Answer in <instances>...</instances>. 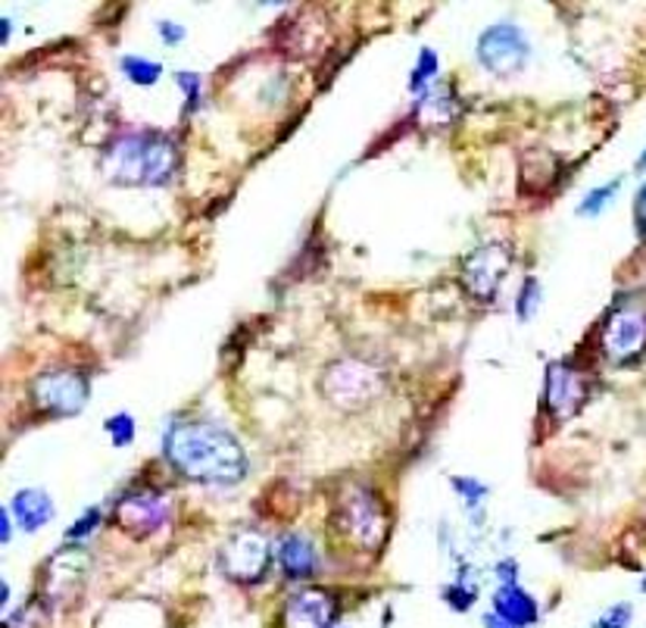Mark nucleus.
Instances as JSON below:
<instances>
[{
  "label": "nucleus",
  "instance_id": "c85d7f7f",
  "mask_svg": "<svg viewBox=\"0 0 646 628\" xmlns=\"http://www.w3.org/2000/svg\"><path fill=\"white\" fill-rule=\"evenodd\" d=\"M634 219H637V231L646 238V185L641 188L637 201H634Z\"/></svg>",
  "mask_w": 646,
  "mask_h": 628
},
{
  "label": "nucleus",
  "instance_id": "c756f323",
  "mask_svg": "<svg viewBox=\"0 0 646 628\" xmlns=\"http://www.w3.org/2000/svg\"><path fill=\"white\" fill-rule=\"evenodd\" d=\"M10 510H0V541L3 544H10V538H13V523H10Z\"/></svg>",
  "mask_w": 646,
  "mask_h": 628
},
{
  "label": "nucleus",
  "instance_id": "a878e982",
  "mask_svg": "<svg viewBox=\"0 0 646 628\" xmlns=\"http://www.w3.org/2000/svg\"><path fill=\"white\" fill-rule=\"evenodd\" d=\"M444 601H447L453 610H469V606L478 601V588H474V585H447V588H444Z\"/></svg>",
  "mask_w": 646,
  "mask_h": 628
},
{
  "label": "nucleus",
  "instance_id": "412c9836",
  "mask_svg": "<svg viewBox=\"0 0 646 628\" xmlns=\"http://www.w3.org/2000/svg\"><path fill=\"white\" fill-rule=\"evenodd\" d=\"M544 298V291H541V281L534 276H528L522 281V291H519V298H516V316L528 323L531 316H534V310H537V303Z\"/></svg>",
  "mask_w": 646,
  "mask_h": 628
},
{
  "label": "nucleus",
  "instance_id": "9d476101",
  "mask_svg": "<svg viewBox=\"0 0 646 628\" xmlns=\"http://www.w3.org/2000/svg\"><path fill=\"white\" fill-rule=\"evenodd\" d=\"M599 348L612 363H631L646 351V316L637 310H619L606 319Z\"/></svg>",
  "mask_w": 646,
  "mask_h": 628
},
{
  "label": "nucleus",
  "instance_id": "423d86ee",
  "mask_svg": "<svg viewBox=\"0 0 646 628\" xmlns=\"http://www.w3.org/2000/svg\"><path fill=\"white\" fill-rule=\"evenodd\" d=\"M88 376L78 369H48L31 381V403L38 413H48L56 419H66L81 413V406L88 403Z\"/></svg>",
  "mask_w": 646,
  "mask_h": 628
},
{
  "label": "nucleus",
  "instance_id": "6e6552de",
  "mask_svg": "<svg viewBox=\"0 0 646 628\" xmlns=\"http://www.w3.org/2000/svg\"><path fill=\"white\" fill-rule=\"evenodd\" d=\"M474 56L494 76H516L531 56V45H528L522 28L506 20V23H497V26L481 32V38L474 45Z\"/></svg>",
  "mask_w": 646,
  "mask_h": 628
},
{
  "label": "nucleus",
  "instance_id": "39448f33",
  "mask_svg": "<svg viewBox=\"0 0 646 628\" xmlns=\"http://www.w3.org/2000/svg\"><path fill=\"white\" fill-rule=\"evenodd\" d=\"M273 566V544L263 531L241 528L219 551V569L238 585H259Z\"/></svg>",
  "mask_w": 646,
  "mask_h": 628
},
{
  "label": "nucleus",
  "instance_id": "b1692460",
  "mask_svg": "<svg viewBox=\"0 0 646 628\" xmlns=\"http://www.w3.org/2000/svg\"><path fill=\"white\" fill-rule=\"evenodd\" d=\"M453 488H456V494H459L463 501L469 503V506H474V510H478V503L487 498V488H484L481 481H474V478L456 476V478H453Z\"/></svg>",
  "mask_w": 646,
  "mask_h": 628
},
{
  "label": "nucleus",
  "instance_id": "bb28decb",
  "mask_svg": "<svg viewBox=\"0 0 646 628\" xmlns=\"http://www.w3.org/2000/svg\"><path fill=\"white\" fill-rule=\"evenodd\" d=\"M100 516H103V513H100L98 506L85 510V516H81V519H78L75 526L66 528V541L73 544V541H81V538H88V535H91V531L100 526Z\"/></svg>",
  "mask_w": 646,
  "mask_h": 628
},
{
  "label": "nucleus",
  "instance_id": "2f4dec72",
  "mask_svg": "<svg viewBox=\"0 0 646 628\" xmlns=\"http://www.w3.org/2000/svg\"><path fill=\"white\" fill-rule=\"evenodd\" d=\"M10 20H3V41H10Z\"/></svg>",
  "mask_w": 646,
  "mask_h": 628
},
{
  "label": "nucleus",
  "instance_id": "aec40b11",
  "mask_svg": "<svg viewBox=\"0 0 646 628\" xmlns=\"http://www.w3.org/2000/svg\"><path fill=\"white\" fill-rule=\"evenodd\" d=\"M622 185V178H612L609 185H599L594 188L584 201L578 203V216H599L603 210H606V203L616 198V188Z\"/></svg>",
  "mask_w": 646,
  "mask_h": 628
},
{
  "label": "nucleus",
  "instance_id": "f3484780",
  "mask_svg": "<svg viewBox=\"0 0 646 628\" xmlns=\"http://www.w3.org/2000/svg\"><path fill=\"white\" fill-rule=\"evenodd\" d=\"M556 173H559V166H556V156H553L549 151L534 148V151H528L522 156L519 178H522V188L528 191V194H541V191L553 188Z\"/></svg>",
  "mask_w": 646,
  "mask_h": 628
},
{
  "label": "nucleus",
  "instance_id": "72a5a7b5",
  "mask_svg": "<svg viewBox=\"0 0 646 628\" xmlns=\"http://www.w3.org/2000/svg\"><path fill=\"white\" fill-rule=\"evenodd\" d=\"M644 594H646V578H644Z\"/></svg>",
  "mask_w": 646,
  "mask_h": 628
},
{
  "label": "nucleus",
  "instance_id": "20e7f679",
  "mask_svg": "<svg viewBox=\"0 0 646 628\" xmlns=\"http://www.w3.org/2000/svg\"><path fill=\"white\" fill-rule=\"evenodd\" d=\"M319 388L338 410H363L381 398L384 391V373L356 356H344L325 366Z\"/></svg>",
  "mask_w": 646,
  "mask_h": 628
},
{
  "label": "nucleus",
  "instance_id": "f8f14e48",
  "mask_svg": "<svg viewBox=\"0 0 646 628\" xmlns=\"http://www.w3.org/2000/svg\"><path fill=\"white\" fill-rule=\"evenodd\" d=\"M338 623V598L328 588L294 591L278 616L281 628H331Z\"/></svg>",
  "mask_w": 646,
  "mask_h": 628
},
{
  "label": "nucleus",
  "instance_id": "7c9ffc66",
  "mask_svg": "<svg viewBox=\"0 0 646 628\" xmlns=\"http://www.w3.org/2000/svg\"><path fill=\"white\" fill-rule=\"evenodd\" d=\"M484 628H512V626H506L497 613H487V616H484Z\"/></svg>",
  "mask_w": 646,
  "mask_h": 628
},
{
  "label": "nucleus",
  "instance_id": "393cba45",
  "mask_svg": "<svg viewBox=\"0 0 646 628\" xmlns=\"http://www.w3.org/2000/svg\"><path fill=\"white\" fill-rule=\"evenodd\" d=\"M175 81L181 85L185 91V113H194L200 106V81L203 78L198 73H175Z\"/></svg>",
  "mask_w": 646,
  "mask_h": 628
},
{
  "label": "nucleus",
  "instance_id": "ddd939ff",
  "mask_svg": "<svg viewBox=\"0 0 646 628\" xmlns=\"http://www.w3.org/2000/svg\"><path fill=\"white\" fill-rule=\"evenodd\" d=\"M494 613L512 628H531L541 619V606L519 581H499L494 591Z\"/></svg>",
  "mask_w": 646,
  "mask_h": 628
},
{
  "label": "nucleus",
  "instance_id": "4be33fe9",
  "mask_svg": "<svg viewBox=\"0 0 646 628\" xmlns=\"http://www.w3.org/2000/svg\"><path fill=\"white\" fill-rule=\"evenodd\" d=\"M103 428H106V435H110V441H113L116 448H128V444L135 441V419H131L128 413L110 416Z\"/></svg>",
  "mask_w": 646,
  "mask_h": 628
},
{
  "label": "nucleus",
  "instance_id": "cd10ccee",
  "mask_svg": "<svg viewBox=\"0 0 646 628\" xmlns=\"http://www.w3.org/2000/svg\"><path fill=\"white\" fill-rule=\"evenodd\" d=\"M156 32H160V38H163V45H169V48L185 41V26H181V23H173V20H160V23H156Z\"/></svg>",
  "mask_w": 646,
  "mask_h": 628
},
{
  "label": "nucleus",
  "instance_id": "2eb2a0df",
  "mask_svg": "<svg viewBox=\"0 0 646 628\" xmlns=\"http://www.w3.org/2000/svg\"><path fill=\"white\" fill-rule=\"evenodd\" d=\"M10 513L16 516V526L23 531H38V528H45L53 519V501L41 488H25L13 498Z\"/></svg>",
  "mask_w": 646,
  "mask_h": 628
},
{
  "label": "nucleus",
  "instance_id": "6ab92c4d",
  "mask_svg": "<svg viewBox=\"0 0 646 628\" xmlns=\"http://www.w3.org/2000/svg\"><path fill=\"white\" fill-rule=\"evenodd\" d=\"M438 66H441L438 53L431 51V48H422V51H419V63H416V70H413V76H409V91H413L416 98H422L425 91H428V81L438 76Z\"/></svg>",
  "mask_w": 646,
  "mask_h": 628
},
{
  "label": "nucleus",
  "instance_id": "7ed1b4c3",
  "mask_svg": "<svg viewBox=\"0 0 646 628\" xmlns=\"http://www.w3.org/2000/svg\"><path fill=\"white\" fill-rule=\"evenodd\" d=\"M331 519L341 528L344 538H350L359 551L366 553L381 551L391 535L388 506L369 485H347L344 491H338L334 506H331Z\"/></svg>",
  "mask_w": 646,
  "mask_h": 628
},
{
  "label": "nucleus",
  "instance_id": "a211bd4d",
  "mask_svg": "<svg viewBox=\"0 0 646 628\" xmlns=\"http://www.w3.org/2000/svg\"><path fill=\"white\" fill-rule=\"evenodd\" d=\"M123 73L131 85L138 88H150L163 78V66L156 60H148V56H123Z\"/></svg>",
  "mask_w": 646,
  "mask_h": 628
},
{
  "label": "nucleus",
  "instance_id": "f03ea898",
  "mask_svg": "<svg viewBox=\"0 0 646 628\" xmlns=\"http://www.w3.org/2000/svg\"><path fill=\"white\" fill-rule=\"evenodd\" d=\"M178 145L163 131H128L110 141L100 156L103 176L123 188H163L178 176Z\"/></svg>",
  "mask_w": 646,
  "mask_h": 628
},
{
  "label": "nucleus",
  "instance_id": "dca6fc26",
  "mask_svg": "<svg viewBox=\"0 0 646 628\" xmlns=\"http://www.w3.org/2000/svg\"><path fill=\"white\" fill-rule=\"evenodd\" d=\"M419 126L425 128H444L459 116V101L449 88H428L419 101Z\"/></svg>",
  "mask_w": 646,
  "mask_h": 628
},
{
  "label": "nucleus",
  "instance_id": "5701e85b",
  "mask_svg": "<svg viewBox=\"0 0 646 628\" xmlns=\"http://www.w3.org/2000/svg\"><path fill=\"white\" fill-rule=\"evenodd\" d=\"M631 619H634V606H631V603H616V606H609L603 616H597L594 628H628L631 626Z\"/></svg>",
  "mask_w": 646,
  "mask_h": 628
},
{
  "label": "nucleus",
  "instance_id": "0eeeda50",
  "mask_svg": "<svg viewBox=\"0 0 646 628\" xmlns=\"http://www.w3.org/2000/svg\"><path fill=\"white\" fill-rule=\"evenodd\" d=\"M512 266V251L503 241H487L463 260V288L474 301L491 303L499 294Z\"/></svg>",
  "mask_w": 646,
  "mask_h": 628
},
{
  "label": "nucleus",
  "instance_id": "9b49d317",
  "mask_svg": "<svg viewBox=\"0 0 646 628\" xmlns=\"http://www.w3.org/2000/svg\"><path fill=\"white\" fill-rule=\"evenodd\" d=\"M591 398V385L569 363H549L544 373V401L556 419H572Z\"/></svg>",
  "mask_w": 646,
  "mask_h": 628
},
{
  "label": "nucleus",
  "instance_id": "473e14b6",
  "mask_svg": "<svg viewBox=\"0 0 646 628\" xmlns=\"http://www.w3.org/2000/svg\"><path fill=\"white\" fill-rule=\"evenodd\" d=\"M646 169V151L641 153V160H637V173H644Z\"/></svg>",
  "mask_w": 646,
  "mask_h": 628
},
{
  "label": "nucleus",
  "instance_id": "4468645a",
  "mask_svg": "<svg viewBox=\"0 0 646 628\" xmlns=\"http://www.w3.org/2000/svg\"><path fill=\"white\" fill-rule=\"evenodd\" d=\"M278 563H281L284 576L303 581V578L316 576V569H319V553H316V544H313L306 535L291 531V535H284V538L278 541Z\"/></svg>",
  "mask_w": 646,
  "mask_h": 628
},
{
  "label": "nucleus",
  "instance_id": "1a4fd4ad",
  "mask_svg": "<svg viewBox=\"0 0 646 628\" xmlns=\"http://www.w3.org/2000/svg\"><path fill=\"white\" fill-rule=\"evenodd\" d=\"M169 519V506L156 494H144V491H131L116 501L113 510V523L119 531H125L135 541H148Z\"/></svg>",
  "mask_w": 646,
  "mask_h": 628
},
{
  "label": "nucleus",
  "instance_id": "f257e3e1",
  "mask_svg": "<svg viewBox=\"0 0 646 628\" xmlns=\"http://www.w3.org/2000/svg\"><path fill=\"white\" fill-rule=\"evenodd\" d=\"M163 453L178 476L200 485H238L250 469L241 441L206 419L173 423L163 435Z\"/></svg>",
  "mask_w": 646,
  "mask_h": 628
}]
</instances>
